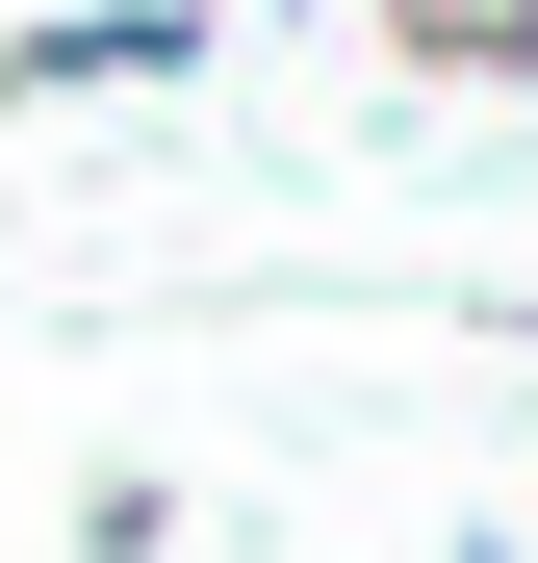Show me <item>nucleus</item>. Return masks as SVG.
Masks as SVG:
<instances>
[{
  "label": "nucleus",
  "instance_id": "obj_1",
  "mask_svg": "<svg viewBox=\"0 0 538 563\" xmlns=\"http://www.w3.org/2000/svg\"><path fill=\"white\" fill-rule=\"evenodd\" d=\"M206 0H77V26H0V103H103V77H179Z\"/></svg>",
  "mask_w": 538,
  "mask_h": 563
},
{
  "label": "nucleus",
  "instance_id": "obj_2",
  "mask_svg": "<svg viewBox=\"0 0 538 563\" xmlns=\"http://www.w3.org/2000/svg\"><path fill=\"white\" fill-rule=\"evenodd\" d=\"M385 26H410L436 77H538V0H385Z\"/></svg>",
  "mask_w": 538,
  "mask_h": 563
},
{
  "label": "nucleus",
  "instance_id": "obj_3",
  "mask_svg": "<svg viewBox=\"0 0 538 563\" xmlns=\"http://www.w3.org/2000/svg\"><path fill=\"white\" fill-rule=\"evenodd\" d=\"M462 563H513V538H462Z\"/></svg>",
  "mask_w": 538,
  "mask_h": 563
}]
</instances>
